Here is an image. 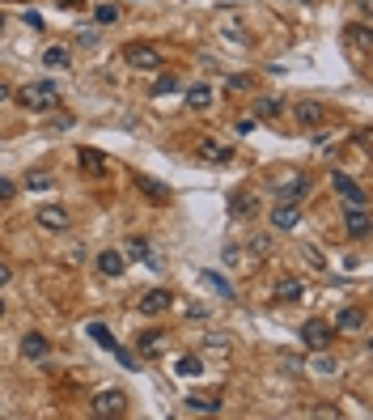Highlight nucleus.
Segmentation results:
<instances>
[{"label":"nucleus","instance_id":"obj_3","mask_svg":"<svg viewBox=\"0 0 373 420\" xmlns=\"http://www.w3.org/2000/svg\"><path fill=\"white\" fill-rule=\"evenodd\" d=\"M302 344L310 353H327L331 349V340H335V331H331V323H322V318H310V323H302Z\"/></svg>","mask_w":373,"mask_h":420},{"label":"nucleus","instance_id":"obj_39","mask_svg":"<svg viewBox=\"0 0 373 420\" xmlns=\"http://www.w3.org/2000/svg\"><path fill=\"white\" fill-rule=\"evenodd\" d=\"M13 191H17V187H13L9 179H0V200H13Z\"/></svg>","mask_w":373,"mask_h":420},{"label":"nucleus","instance_id":"obj_8","mask_svg":"<svg viewBox=\"0 0 373 420\" xmlns=\"http://www.w3.org/2000/svg\"><path fill=\"white\" fill-rule=\"evenodd\" d=\"M310 195V179L306 175H289L280 187H276V204H302Z\"/></svg>","mask_w":373,"mask_h":420},{"label":"nucleus","instance_id":"obj_40","mask_svg":"<svg viewBox=\"0 0 373 420\" xmlns=\"http://www.w3.org/2000/svg\"><path fill=\"white\" fill-rule=\"evenodd\" d=\"M26 26H34V30H43V17H38L34 9H26Z\"/></svg>","mask_w":373,"mask_h":420},{"label":"nucleus","instance_id":"obj_32","mask_svg":"<svg viewBox=\"0 0 373 420\" xmlns=\"http://www.w3.org/2000/svg\"><path fill=\"white\" fill-rule=\"evenodd\" d=\"M204 285H208V289H216L221 298H229V293H234V289H229V280H221L216 272H204Z\"/></svg>","mask_w":373,"mask_h":420},{"label":"nucleus","instance_id":"obj_47","mask_svg":"<svg viewBox=\"0 0 373 420\" xmlns=\"http://www.w3.org/2000/svg\"><path fill=\"white\" fill-rule=\"evenodd\" d=\"M0 26H5V17H0Z\"/></svg>","mask_w":373,"mask_h":420},{"label":"nucleus","instance_id":"obj_19","mask_svg":"<svg viewBox=\"0 0 373 420\" xmlns=\"http://www.w3.org/2000/svg\"><path fill=\"white\" fill-rule=\"evenodd\" d=\"M195 149H200V157H208V162H229V157H234L229 144H221V140H212V136H204Z\"/></svg>","mask_w":373,"mask_h":420},{"label":"nucleus","instance_id":"obj_16","mask_svg":"<svg viewBox=\"0 0 373 420\" xmlns=\"http://www.w3.org/2000/svg\"><path fill=\"white\" fill-rule=\"evenodd\" d=\"M77 162L85 166V175H93V179L111 175V162H106V153H98V149H77Z\"/></svg>","mask_w":373,"mask_h":420},{"label":"nucleus","instance_id":"obj_11","mask_svg":"<svg viewBox=\"0 0 373 420\" xmlns=\"http://www.w3.org/2000/svg\"><path fill=\"white\" fill-rule=\"evenodd\" d=\"M136 191L148 195L153 204H170V200H174V191H170L161 179H153V175H136Z\"/></svg>","mask_w":373,"mask_h":420},{"label":"nucleus","instance_id":"obj_17","mask_svg":"<svg viewBox=\"0 0 373 420\" xmlns=\"http://www.w3.org/2000/svg\"><path fill=\"white\" fill-rule=\"evenodd\" d=\"M361 327H365V310H361V306H339L335 331H361Z\"/></svg>","mask_w":373,"mask_h":420},{"label":"nucleus","instance_id":"obj_5","mask_svg":"<svg viewBox=\"0 0 373 420\" xmlns=\"http://www.w3.org/2000/svg\"><path fill=\"white\" fill-rule=\"evenodd\" d=\"M136 353H140L144 361H161V357L170 353V335L157 331V327H153V331H140V335H136Z\"/></svg>","mask_w":373,"mask_h":420},{"label":"nucleus","instance_id":"obj_18","mask_svg":"<svg viewBox=\"0 0 373 420\" xmlns=\"http://www.w3.org/2000/svg\"><path fill=\"white\" fill-rule=\"evenodd\" d=\"M293 115H297V123H302V128H318V123L327 119V111H322L318 102H310V98H306V102H297Z\"/></svg>","mask_w":373,"mask_h":420},{"label":"nucleus","instance_id":"obj_31","mask_svg":"<svg viewBox=\"0 0 373 420\" xmlns=\"http://www.w3.org/2000/svg\"><path fill=\"white\" fill-rule=\"evenodd\" d=\"M26 187H30V191H52L56 179H52V175H26Z\"/></svg>","mask_w":373,"mask_h":420},{"label":"nucleus","instance_id":"obj_30","mask_svg":"<svg viewBox=\"0 0 373 420\" xmlns=\"http://www.w3.org/2000/svg\"><path fill=\"white\" fill-rule=\"evenodd\" d=\"M179 89V72H161V77L153 81V98H161V93H174Z\"/></svg>","mask_w":373,"mask_h":420},{"label":"nucleus","instance_id":"obj_20","mask_svg":"<svg viewBox=\"0 0 373 420\" xmlns=\"http://www.w3.org/2000/svg\"><path fill=\"white\" fill-rule=\"evenodd\" d=\"M93 267L102 272V276H111V280H115V276H123V255H119V251H102V255L93 259Z\"/></svg>","mask_w":373,"mask_h":420},{"label":"nucleus","instance_id":"obj_35","mask_svg":"<svg viewBox=\"0 0 373 420\" xmlns=\"http://www.w3.org/2000/svg\"><path fill=\"white\" fill-rule=\"evenodd\" d=\"M310 416H327V420H335V416H343V412L331 408V404H318V408H310Z\"/></svg>","mask_w":373,"mask_h":420},{"label":"nucleus","instance_id":"obj_26","mask_svg":"<svg viewBox=\"0 0 373 420\" xmlns=\"http://www.w3.org/2000/svg\"><path fill=\"white\" fill-rule=\"evenodd\" d=\"M43 64H47V68H68V64H72V52H68V47H47V52H43Z\"/></svg>","mask_w":373,"mask_h":420},{"label":"nucleus","instance_id":"obj_38","mask_svg":"<svg viewBox=\"0 0 373 420\" xmlns=\"http://www.w3.org/2000/svg\"><path fill=\"white\" fill-rule=\"evenodd\" d=\"M225 85H229V89H251V77H229Z\"/></svg>","mask_w":373,"mask_h":420},{"label":"nucleus","instance_id":"obj_9","mask_svg":"<svg viewBox=\"0 0 373 420\" xmlns=\"http://www.w3.org/2000/svg\"><path fill=\"white\" fill-rule=\"evenodd\" d=\"M136 306H140V314L157 318V314H166V310L174 306V293H170V289H148V293H144V298H140Z\"/></svg>","mask_w":373,"mask_h":420},{"label":"nucleus","instance_id":"obj_7","mask_svg":"<svg viewBox=\"0 0 373 420\" xmlns=\"http://www.w3.org/2000/svg\"><path fill=\"white\" fill-rule=\"evenodd\" d=\"M123 412H128V395H123V390H98L93 395V416H123Z\"/></svg>","mask_w":373,"mask_h":420},{"label":"nucleus","instance_id":"obj_41","mask_svg":"<svg viewBox=\"0 0 373 420\" xmlns=\"http://www.w3.org/2000/svg\"><path fill=\"white\" fill-rule=\"evenodd\" d=\"M9 98H13V89H9L5 81H0V107H5V102H9Z\"/></svg>","mask_w":373,"mask_h":420},{"label":"nucleus","instance_id":"obj_15","mask_svg":"<svg viewBox=\"0 0 373 420\" xmlns=\"http://www.w3.org/2000/svg\"><path fill=\"white\" fill-rule=\"evenodd\" d=\"M297 221H302V204H276L271 208V230L289 234V230H297Z\"/></svg>","mask_w":373,"mask_h":420},{"label":"nucleus","instance_id":"obj_37","mask_svg":"<svg viewBox=\"0 0 373 420\" xmlns=\"http://www.w3.org/2000/svg\"><path fill=\"white\" fill-rule=\"evenodd\" d=\"M234 132H242V136H246V132H255V115H246V119H238V128H234Z\"/></svg>","mask_w":373,"mask_h":420},{"label":"nucleus","instance_id":"obj_10","mask_svg":"<svg viewBox=\"0 0 373 420\" xmlns=\"http://www.w3.org/2000/svg\"><path fill=\"white\" fill-rule=\"evenodd\" d=\"M343 43L352 47L361 60H369V52H373V34H369L365 21H357V26H343Z\"/></svg>","mask_w":373,"mask_h":420},{"label":"nucleus","instance_id":"obj_22","mask_svg":"<svg viewBox=\"0 0 373 420\" xmlns=\"http://www.w3.org/2000/svg\"><path fill=\"white\" fill-rule=\"evenodd\" d=\"M187 107H191V111H208V107H212V85H204V81L191 85V89H187Z\"/></svg>","mask_w":373,"mask_h":420},{"label":"nucleus","instance_id":"obj_36","mask_svg":"<svg viewBox=\"0 0 373 420\" xmlns=\"http://www.w3.org/2000/svg\"><path fill=\"white\" fill-rule=\"evenodd\" d=\"M115 357H119V365H123V369H132V365H136V361H132V353H128V349H119V344H115Z\"/></svg>","mask_w":373,"mask_h":420},{"label":"nucleus","instance_id":"obj_34","mask_svg":"<svg viewBox=\"0 0 373 420\" xmlns=\"http://www.w3.org/2000/svg\"><path fill=\"white\" fill-rule=\"evenodd\" d=\"M310 369H314V374H322V378H327V374H335L339 365H335L331 357H314V361H310Z\"/></svg>","mask_w":373,"mask_h":420},{"label":"nucleus","instance_id":"obj_13","mask_svg":"<svg viewBox=\"0 0 373 420\" xmlns=\"http://www.w3.org/2000/svg\"><path fill=\"white\" fill-rule=\"evenodd\" d=\"M331 187H335V195H339L343 204H352V200H365L361 183H357L352 175H343V170H331Z\"/></svg>","mask_w":373,"mask_h":420},{"label":"nucleus","instance_id":"obj_43","mask_svg":"<svg viewBox=\"0 0 373 420\" xmlns=\"http://www.w3.org/2000/svg\"><path fill=\"white\" fill-rule=\"evenodd\" d=\"M369 5H373V0H357V9H361V13H369Z\"/></svg>","mask_w":373,"mask_h":420},{"label":"nucleus","instance_id":"obj_25","mask_svg":"<svg viewBox=\"0 0 373 420\" xmlns=\"http://www.w3.org/2000/svg\"><path fill=\"white\" fill-rule=\"evenodd\" d=\"M85 331H89V340L98 344V349H106V353H115V335H111V327H106V323H89Z\"/></svg>","mask_w":373,"mask_h":420},{"label":"nucleus","instance_id":"obj_29","mask_svg":"<svg viewBox=\"0 0 373 420\" xmlns=\"http://www.w3.org/2000/svg\"><path fill=\"white\" fill-rule=\"evenodd\" d=\"M255 208H259V204L251 200V195H234V200H229V212H234V217H255Z\"/></svg>","mask_w":373,"mask_h":420},{"label":"nucleus","instance_id":"obj_1","mask_svg":"<svg viewBox=\"0 0 373 420\" xmlns=\"http://www.w3.org/2000/svg\"><path fill=\"white\" fill-rule=\"evenodd\" d=\"M13 98H17V107H26V111H38V115H43V111H56V107H60V89H56L52 81H30V85H21V89H17Z\"/></svg>","mask_w":373,"mask_h":420},{"label":"nucleus","instance_id":"obj_14","mask_svg":"<svg viewBox=\"0 0 373 420\" xmlns=\"http://www.w3.org/2000/svg\"><path fill=\"white\" fill-rule=\"evenodd\" d=\"M47 353H52V340H47L43 331H26V335H21V357H26V361H43Z\"/></svg>","mask_w":373,"mask_h":420},{"label":"nucleus","instance_id":"obj_21","mask_svg":"<svg viewBox=\"0 0 373 420\" xmlns=\"http://www.w3.org/2000/svg\"><path fill=\"white\" fill-rule=\"evenodd\" d=\"M128 255H132V259H140V263H148V267H157L153 246H148V238H140V234H132V238H128Z\"/></svg>","mask_w":373,"mask_h":420},{"label":"nucleus","instance_id":"obj_28","mask_svg":"<svg viewBox=\"0 0 373 420\" xmlns=\"http://www.w3.org/2000/svg\"><path fill=\"white\" fill-rule=\"evenodd\" d=\"M187 408H191V412H208V416H216V412H221V399H208V395H191Z\"/></svg>","mask_w":373,"mask_h":420},{"label":"nucleus","instance_id":"obj_23","mask_svg":"<svg viewBox=\"0 0 373 420\" xmlns=\"http://www.w3.org/2000/svg\"><path fill=\"white\" fill-rule=\"evenodd\" d=\"M284 98H255V119H280Z\"/></svg>","mask_w":373,"mask_h":420},{"label":"nucleus","instance_id":"obj_4","mask_svg":"<svg viewBox=\"0 0 373 420\" xmlns=\"http://www.w3.org/2000/svg\"><path fill=\"white\" fill-rule=\"evenodd\" d=\"M343 230L348 238H369V200H352V204H343Z\"/></svg>","mask_w":373,"mask_h":420},{"label":"nucleus","instance_id":"obj_42","mask_svg":"<svg viewBox=\"0 0 373 420\" xmlns=\"http://www.w3.org/2000/svg\"><path fill=\"white\" fill-rule=\"evenodd\" d=\"M9 280H13V272H9V267H0V285H9Z\"/></svg>","mask_w":373,"mask_h":420},{"label":"nucleus","instance_id":"obj_6","mask_svg":"<svg viewBox=\"0 0 373 420\" xmlns=\"http://www.w3.org/2000/svg\"><path fill=\"white\" fill-rule=\"evenodd\" d=\"M38 225L52 230V234H64V230L72 225V212H68L64 204H56V200H52V204H38Z\"/></svg>","mask_w":373,"mask_h":420},{"label":"nucleus","instance_id":"obj_44","mask_svg":"<svg viewBox=\"0 0 373 420\" xmlns=\"http://www.w3.org/2000/svg\"><path fill=\"white\" fill-rule=\"evenodd\" d=\"M60 5H85V0H60Z\"/></svg>","mask_w":373,"mask_h":420},{"label":"nucleus","instance_id":"obj_45","mask_svg":"<svg viewBox=\"0 0 373 420\" xmlns=\"http://www.w3.org/2000/svg\"><path fill=\"white\" fill-rule=\"evenodd\" d=\"M302 5H314V0H302Z\"/></svg>","mask_w":373,"mask_h":420},{"label":"nucleus","instance_id":"obj_46","mask_svg":"<svg viewBox=\"0 0 373 420\" xmlns=\"http://www.w3.org/2000/svg\"><path fill=\"white\" fill-rule=\"evenodd\" d=\"M0 314H5V302H0Z\"/></svg>","mask_w":373,"mask_h":420},{"label":"nucleus","instance_id":"obj_27","mask_svg":"<svg viewBox=\"0 0 373 420\" xmlns=\"http://www.w3.org/2000/svg\"><path fill=\"white\" fill-rule=\"evenodd\" d=\"M174 374L195 378V374H204V361H200V357H179V361H174Z\"/></svg>","mask_w":373,"mask_h":420},{"label":"nucleus","instance_id":"obj_12","mask_svg":"<svg viewBox=\"0 0 373 420\" xmlns=\"http://www.w3.org/2000/svg\"><path fill=\"white\" fill-rule=\"evenodd\" d=\"M302 298H306V285L297 276H284V280H276V289H271V302H280V306H293Z\"/></svg>","mask_w":373,"mask_h":420},{"label":"nucleus","instance_id":"obj_2","mask_svg":"<svg viewBox=\"0 0 373 420\" xmlns=\"http://www.w3.org/2000/svg\"><path fill=\"white\" fill-rule=\"evenodd\" d=\"M123 64H128L132 72H161V52L153 43H128L123 47Z\"/></svg>","mask_w":373,"mask_h":420},{"label":"nucleus","instance_id":"obj_24","mask_svg":"<svg viewBox=\"0 0 373 420\" xmlns=\"http://www.w3.org/2000/svg\"><path fill=\"white\" fill-rule=\"evenodd\" d=\"M251 255L255 259H271L276 255V238L271 234H251Z\"/></svg>","mask_w":373,"mask_h":420},{"label":"nucleus","instance_id":"obj_33","mask_svg":"<svg viewBox=\"0 0 373 420\" xmlns=\"http://www.w3.org/2000/svg\"><path fill=\"white\" fill-rule=\"evenodd\" d=\"M98 26H111V21H119V5H98Z\"/></svg>","mask_w":373,"mask_h":420}]
</instances>
